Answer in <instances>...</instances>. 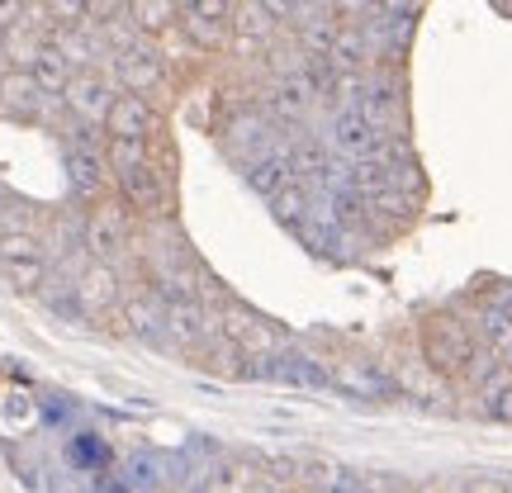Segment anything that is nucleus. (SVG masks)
Instances as JSON below:
<instances>
[{
    "instance_id": "obj_1",
    "label": "nucleus",
    "mask_w": 512,
    "mask_h": 493,
    "mask_svg": "<svg viewBox=\"0 0 512 493\" xmlns=\"http://www.w3.org/2000/svg\"><path fill=\"white\" fill-rule=\"evenodd\" d=\"M422 361L441 380H465V384H479L494 366H503V361H494L489 351L479 347L475 323H465L456 313H432L422 323Z\"/></svg>"
},
{
    "instance_id": "obj_6",
    "label": "nucleus",
    "mask_w": 512,
    "mask_h": 493,
    "mask_svg": "<svg viewBox=\"0 0 512 493\" xmlns=\"http://www.w3.org/2000/svg\"><path fill=\"white\" fill-rule=\"evenodd\" d=\"M110 76L119 81V91L124 95H143L152 100V91L166 81V53L162 43H152V38H138L133 48L110 57Z\"/></svg>"
},
{
    "instance_id": "obj_12",
    "label": "nucleus",
    "mask_w": 512,
    "mask_h": 493,
    "mask_svg": "<svg viewBox=\"0 0 512 493\" xmlns=\"http://www.w3.org/2000/svg\"><path fill=\"white\" fill-rule=\"evenodd\" d=\"M0 110L15 114V119H29V124H43L53 110H67V105L38 91L29 72H0Z\"/></svg>"
},
{
    "instance_id": "obj_23",
    "label": "nucleus",
    "mask_w": 512,
    "mask_h": 493,
    "mask_svg": "<svg viewBox=\"0 0 512 493\" xmlns=\"http://www.w3.org/2000/svg\"><path fill=\"white\" fill-rule=\"evenodd\" d=\"M271 219L299 233V228L313 219V190H304L299 181H290V185H285V190H280V195L271 200Z\"/></svg>"
},
{
    "instance_id": "obj_13",
    "label": "nucleus",
    "mask_w": 512,
    "mask_h": 493,
    "mask_svg": "<svg viewBox=\"0 0 512 493\" xmlns=\"http://www.w3.org/2000/svg\"><path fill=\"white\" fill-rule=\"evenodd\" d=\"M162 133V110L143 100V95H119L114 114L105 119V138H124V143H152Z\"/></svg>"
},
{
    "instance_id": "obj_25",
    "label": "nucleus",
    "mask_w": 512,
    "mask_h": 493,
    "mask_svg": "<svg viewBox=\"0 0 512 493\" xmlns=\"http://www.w3.org/2000/svg\"><path fill=\"white\" fill-rule=\"evenodd\" d=\"M332 384H342V389H351V394H389L394 384L384 380V375H375V370H366V366H347V370H337L332 375Z\"/></svg>"
},
{
    "instance_id": "obj_27",
    "label": "nucleus",
    "mask_w": 512,
    "mask_h": 493,
    "mask_svg": "<svg viewBox=\"0 0 512 493\" xmlns=\"http://www.w3.org/2000/svg\"><path fill=\"white\" fill-rule=\"evenodd\" d=\"M460 493H512V484H503V479H470Z\"/></svg>"
},
{
    "instance_id": "obj_21",
    "label": "nucleus",
    "mask_w": 512,
    "mask_h": 493,
    "mask_svg": "<svg viewBox=\"0 0 512 493\" xmlns=\"http://www.w3.org/2000/svg\"><path fill=\"white\" fill-rule=\"evenodd\" d=\"M128 15L138 24V34L157 43V38H166L176 24H181V5H176V0H133Z\"/></svg>"
},
{
    "instance_id": "obj_29",
    "label": "nucleus",
    "mask_w": 512,
    "mask_h": 493,
    "mask_svg": "<svg viewBox=\"0 0 512 493\" xmlns=\"http://www.w3.org/2000/svg\"><path fill=\"white\" fill-rule=\"evenodd\" d=\"M256 493H285V489H280L275 479H266V475H261V484H256Z\"/></svg>"
},
{
    "instance_id": "obj_3",
    "label": "nucleus",
    "mask_w": 512,
    "mask_h": 493,
    "mask_svg": "<svg viewBox=\"0 0 512 493\" xmlns=\"http://www.w3.org/2000/svg\"><path fill=\"white\" fill-rule=\"evenodd\" d=\"M318 138L328 143V152L337 162H370V157H380L384 147H389L394 133H384L380 124H370L361 110H332L328 119H323V133H318Z\"/></svg>"
},
{
    "instance_id": "obj_5",
    "label": "nucleus",
    "mask_w": 512,
    "mask_h": 493,
    "mask_svg": "<svg viewBox=\"0 0 512 493\" xmlns=\"http://www.w3.org/2000/svg\"><path fill=\"white\" fill-rule=\"evenodd\" d=\"M261 110H266V119H271L280 133H290V128H304L313 114L323 110V95H318V86L309 81V72H294V76H285V81H271V86H266Z\"/></svg>"
},
{
    "instance_id": "obj_19",
    "label": "nucleus",
    "mask_w": 512,
    "mask_h": 493,
    "mask_svg": "<svg viewBox=\"0 0 512 493\" xmlns=\"http://www.w3.org/2000/svg\"><path fill=\"white\" fill-rule=\"evenodd\" d=\"M242 181H247V190H256L261 200L271 204L285 185H290V162H285V143L275 147L271 157H261V162L252 166H242Z\"/></svg>"
},
{
    "instance_id": "obj_26",
    "label": "nucleus",
    "mask_w": 512,
    "mask_h": 493,
    "mask_svg": "<svg viewBox=\"0 0 512 493\" xmlns=\"http://www.w3.org/2000/svg\"><path fill=\"white\" fill-rule=\"evenodd\" d=\"M313 493H370V484L361 475H351V470H332L328 484H318Z\"/></svg>"
},
{
    "instance_id": "obj_4",
    "label": "nucleus",
    "mask_w": 512,
    "mask_h": 493,
    "mask_svg": "<svg viewBox=\"0 0 512 493\" xmlns=\"http://www.w3.org/2000/svg\"><path fill=\"white\" fill-rule=\"evenodd\" d=\"M133 233H138V219L119 200L95 204L91 214H86V261L119 266L133 252Z\"/></svg>"
},
{
    "instance_id": "obj_7",
    "label": "nucleus",
    "mask_w": 512,
    "mask_h": 493,
    "mask_svg": "<svg viewBox=\"0 0 512 493\" xmlns=\"http://www.w3.org/2000/svg\"><path fill=\"white\" fill-rule=\"evenodd\" d=\"M119 81H114L105 67L100 72H76L72 86H67V95H62V105H67V114H72L76 124H91V128H105V119L114 114V105H119Z\"/></svg>"
},
{
    "instance_id": "obj_22",
    "label": "nucleus",
    "mask_w": 512,
    "mask_h": 493,
    "mask_svg": "<svg viewBox=\"0 0 512 493\" xmlns=\"http://www.w3.org/2000/svg\"><path fill=\"white\" fill-rule=\"evenodd\" d=\"M475 337L494 361H512V318L508 313H498L494 304H484V309L475 313Z\"/></svg>"
},
{
    "instance_id": "obj_2",
    "label": "nucleus",
    "mask_w": 512,
    "mask_h": 493,
    "mask_svg": "<svg viewBox=\"0 0 512 493\" xmlns=\"http://www.w3.org/2000/svg\"><path fill=\"white\" fill-rule=\"evenodd\" d=\"M114 200L124 204L143 228H162L176 214L171 209V181H166V171L157 162H143L124 171V176H114Z\"/></svg>"
},
{
    "instance_id": "obj_8",
    "label": "nucleus",
    "mask_w": 512,
    "mask_h": 493,
    "mask_svg": "<svg viewBox=\"0 0 512 493\" xmlns=\"http://www.w3.org/2000/svg\"><path fill=\"white\" fill-rule=\"evenodd\" d=\"M195 53L219 57L228 43H233V5L228 0H195V5H181V24H176Z\"/></svg>"
},
{
    "instance_id": "obj_10",
    "label": "nucleus",
    "mask_w": 512,
    "mask_h": 493,
    "mask_svg": "<svg viewBox=\"0 0 512 493\" xmlns=\"http://www.w3.org/2000/svg\"><path fill=\"white\" fill-rule=\"evenodd\" d=\"M62 171H67V195H72L76 204H86V209L105 204V195H110V185H114V171H110V162H105V152L62 147Z\"/></svg>"
},
{
    "instance_id": "obj_17",
    "label": "nucleus",
    "mask_w": 512,
    "mask_h": 493,
    "mask_svg": "<svg viewBox=\"0 0 512 493\" xmlns=\"http://www.w3.org/2000/svg\"><path fill=\"white\" fill-rule=\"evenodd\" d=\"M275 24L271 10H266V0L261 5H233V48L238 53H266L271 48V38H275Z\"/></svg>"
},
{
    "instance_id": "obj_30",
    "label": "nucleus",
    "mask_w": 512,
    "mask_h": 493,
    "mask_svg": "<svg viewBox=\"0 0 512 493\" xmlns=\"http://www.w3.org/2000/svg\"><path fill=\"white\" fill-rule=\"evenodd\" d=\"M384 493H399V489H384Z\"/></svg>"
},
{
    "instance_id": "obj_9",
    "label": "nucleus",
    "mask_w": 512,
    "mask_h": 493,
    "mask_svg": "<svg viewBox=\"0 0 512 493\" xmlns=\"http://www.w3.org/2000/svg\"><path fill=\"white\" fill-rule=\"evenodd\" d=\"M72 290H76V304L86 318H105V313H119L124 309V271L119 266H100V261H86L81 271L72 275Z\"/></svg>"
},
{
    "instance_id": "obj_14",
    "label": "nucleus",
    "mask_w": 512,
    "mask_h": 493,
    "mask_svg": "<svg viewBox=\"0 0 512 493\" xmlns=\"http://www.w3.org/2000/svg\"><path fill=\"white\" fill-rule=\"evenodd\" d=\"M356 110L366 114L370 124H380L384 133L403 119V81L389 67H370L366 72V95H361V105Z\"/></svg>"
},
{
    "instance_id": "obj_28",
    "label": "nucleus",
    "mask_w": 512,
    "mask_h": 493,
    "mask_svg": "<svg viewBox=\"0 0 512 493\" xmlns=\"http://www.w3.org/2000/svg\"><path fill=\"white\" fill-rule=\"evenodd\" d=\"M489 304H494L498 313H508V318H512V285H503V290H494V299H489Z\"/></svg>"
},
{
    "instance_id": "obj_16",
    "label": "nucleus",
    "mask_w": 512,
    "mask_h": 493,
    "mask_svg": "<svg viewBox=\"0 0 512 493\" xmlns=\"http://www.w3.org/2000/svg\"><path fill=\"white\" fill-rule=\"evenodd\" d=\"M214 332H219V323H214V313L204 309V304H176V309H166V337L176 347L204 351Z\"/></svg>"
},
{
    "instance_id": "obj_18",
    "label": "nucleus",
    "mask_w": 512,
    "mask_h": 493,
    "mask_svg": "<svg viewBox=\"0 0 512 493\" xmlns=\"http://www.w3.org/2000/svg\"><path fill=\"white\" fill-rule=\"evenodd\" d=\"M29 76H34V86L43 95H53V100H62V95H67V86H72V62H67V57L57 53V43L53 38H48V43H43V48H38V57L34 62H29Z\"/></svg>"
},
{
    "instance_id": "obj_24",
    "label": "nucleus",
    "mask_w": 512,
    "mask_h": 493,
    "mask_svg": "<svg viewBox=\"0 0 512 493\" xmlns=\"http://www.w3.org/2000/svg\"><path fill=\"white\" fill-rule=\"evenodd\" d=\"M256 484H261V470L252 460H223L209 479V493H256Z\"/></svg>"
},
{
    "instance_id": "obj_11",
    "label": "nucleus",
    "mask_w": 512,
    "mask_h": 493,
    "mask_svg": "<svg viewBox=\"0 0 512 493\" xmlns=\"http://www.w3.org/2000/svg\"><path fill=\"white\" fill-rule=\"evenodd\" d=\"M219 323V337L223 342H233V347L247 356V361H261V356H275V347H280V337L271 332V323L266 318H256L247 304H228V309L214 318Z\"/></svg>"
},
{
    "instance_id": "obj_20",
    "label": "nucleus",
    "mask_w": 512,
    "mask_h": 493,
    "mask_svg": "<svg viewBox=\"0 0 512 493\" xmlns=\"http://www.w3.org/2000/svg\"><path fill=\"white\" fill-rule=\"evenodd\" d=\"M475 399H479V413L489 422H512V370L494 366L475 384Z\"/></svg>"
},
{
    "instance_id": "obj_15",
    "label": "nucleus",
    "mask_w": 512,
    "mask_h": 493,
    "mask_svg": "<svg viewBox=\"0 0 512 493\" xmlns=\"http://www.w3.org/2000/svg\"><path fill=\"white\" fill-rule=\"evenodd\" d=\"M119 323L128 328V337H138V342H147V347L171 342V337H166V304L152 290L128 294L124 309H119Z\"/></svg>"
}]
</instances>
